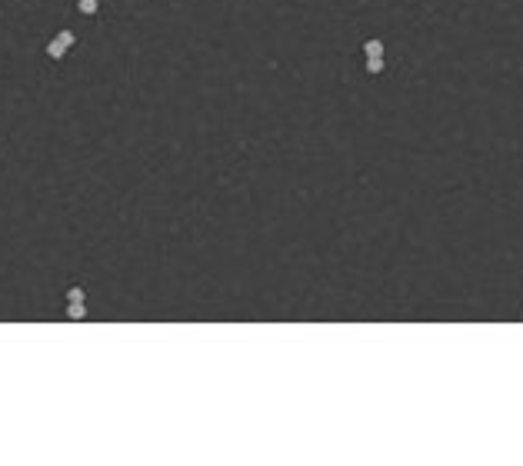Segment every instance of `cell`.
<instances>
[{"instance_id": "6da1fadb", "label": "cell", "mask_w": 523, "mask_h": 466, "mask_svg": "<svg viewBox=\"0 0 523 466\" xmlns=\"http://www.w3.org/2000/svg\"><path fill=\"white\" fill-rule=\"evenodd\" d=\"M47 54L54 57V60H60V57L67 54V44H64V40L57 37V40H50V44H47Z\"/></svg>"}, {"instance_id": "7a4b0ae2", "label": "cell", "mask_w": 523, "mask_h": 466, "mask_svg": "<svg viewBox=\"0 0 523 466\" xmlns=\"http://www.w3.org/2000/svg\"><path fill=\"white\" fill-rule=\"evenodd\" d=\"M67 316L70 320H84V316H87V307H84V303H67Z\"/></svg>"}, {"instance_id": "3957f363", "label": "cell", "mask_w": 523, "mask_h": 466, "mask_svg": "<svg viewBox=\"0 0 523 466\" xmlns=\"http://www.w3.org/2000/svg\"><path fill=\"white\" fill-rule=\"evenodd\" d=\"M363 54L367 57H380L383 54V44H380V40H367V44H363Z\"/></svg>"}, {"instance_id": "277c9868", "label": "cell", "mask_w": 523, "mask_h": 466, "mask_svg": "<svg viewBox=\"0 0 523 466\" xmlns=\"http://www.w3.org/2000/svg\"><path fill=\"white\" fill-rule=\"evenodd\" d=\"M84 300H87V293H84L80 287H70L67 290V303H84Z\"/></svg>"}, {"instance_id": "5b68a950", "label": "cell", "mask_w": 523, "mask_h": 466, "mask_svg": "<svg viewBox=\"0 0 523 466\" xmlns=\"http://www.w3.org/2000/svg\"><path fill=\"white\" fill-rule=\"evenodd\" d=\"M77 7H80V13H97V7H100V3H97V0H77Z\"/></svg>"}, {"instance_id": "8992f818", "label": "cell", "mask_w": 523, "mask_h": 466, "mask_svg": "<svg viewBox=\"0 0 523 466\" xmlns=\"http://www.w3.org/2000/svg\"><path fill=\"white\" fill-rule=\"evenodd\" d=\"M367 70L370 74H380V70H383V60H380V57H367Z\"/></svg>"}, {"instance_id": "52a82bcc", "label": "cell", "mask_w": 523, "mask_h": 466, "mask_svg": "<svg viewBox=\"0 0 523 466\" xmlns=\"http://www.w3.org/2000/svg\"><path fill=\"white\" fill-rule=\"evenodd\" d=\"M57 37H60V40H64V44H67V47H74V40H77V37H74V33H70V30H60V33H57Z\"/></svg>"}]
</instances>
